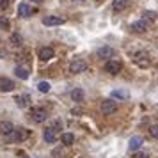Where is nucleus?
Masks as SVG:
<instances>
[{"instance_id":"f8f14e48","label":"nucleus","mask_w":158,"mask_h":158,"mask_svg":"<svg viewBox=\"0 0 158 158\" xmlns=\"http://www.w3.org/2000/svg\"><path fill=\"white\" fill-rule=\"evenodd\" d=\"M43 139L48 144H55V140H57V133H55V130L53 128H46L43 131Z\"/></svg>"},{"instance_id":"4468645a","label":"nucleus","mask_w":158,"mask_h":158,"mask_svg":"<svg viewBox=\"0 0 158 158\" xmlns=\"http://www.w3.org/2000/svg\"><path fill=\"white\" fill-rule=\"evenodd\" d=\"M13 89H15V84L9 78H0V91H2V93H9V91H13Z\"/></svg>"},{"instance_id":"7ed1b4c3","label":"nucleus","mask_w":158,"mask_h":158,"mask_svg":"<svg viewBox=\"0 0 158 158\" xmlns=\"http://www.w3.org/2000/svg\"><path fill=\"white\" fill-rule=\"evenodd\" d=\"M117 112V103L114 100H105L101 101V114L103 115H112Z\"/></svg>"},{"instance_id":"423d86ee","label":"nucleus","mask_w":158,"mask_h":158,"mask_svg":"<svg viewBox=\"0 0 158 158\" xmlns=\"http://www.w3.org/2000/svg\"><path fill=\"white\" fill-rule=\"evenodd\" d=\"M96 55H98L100 59H107V60H112V57L115 55V50L112 48V46L105 44V46H100V48L96 50Z\"/></svg>"},{"instance_id":"f3484780","label":"nucleus","mask_w":158,"mask_h":158,"mask_svg":"<svg viewBox=\"0 0 158 158\" xmlns=\"http://www.w3.org/2000/svg\"><path fill=\"white\" fill-rule=\"evenodd\" d=\"M15 73H16V77H18V78H22V80L29 78V69H27L25 66H16Z\"/></svg>"},{"instance_id":"a211bd4d","label":"nucleus","mask_w":158,"mask_h":158,"mask_svg":"<svg viewBox=\"0 0 158 158\" xmlns=\"http://www.w3.org/2000/svg\"><path fill=\"white\" fill-rule=\"evenodd\" d=\"M9 43L13 44V46H22V44H23V39H22V36H20L18 32H13V34L9 36Z\"/></svg>"},{"instance_id":"9b49d317","label":"nucleus","mask_w":158,"mask_h":158,"mask_svg":"<svg viewBox=\"0 0 158 158\" xmlns=\"http://www.w3.org/2000/svg\"><path fill=\"white\" fill-rule=\"evenodd\" d=\"M32 13H34V9L30 7L29 4H25V2H23V4L18 6V16H22V18H29Z\"/></svg>"},{"instance_id":"5701e85b","label":"nucleus","mask_w":158,"mask_h":158,"mask_svg":"<svg viewBox=\"0 0 158 158\" xmlns=\"http://www.w3.org/2000/svg\"><path fill=\"white\" fill-rule=\"evenodd\" d=\"M155 20H156V15L155 13H151V11H146L144 13V22L151 23V22H155Z\"/></svg>"},{"instance_id":"9d476101","label":"nucleus","mask_w":158,"mask_h":158,"mask_svg":"<svg viewBox=\"0 0 158 158\" xmlns=\"http://www.w3.org/2000/svg\"><path fill=\"white\" fill-rule=\"evenodd\" d=\"M131 32H135V34H144L146 30H148V22H144V20H139V22H133L131 23Z\"/></svg>"},{"instance_id":"a878e982","label":"nucleus","mask_w":158,"mask_h":158,"mask_svg":"<svg viewBox=\"0 0 158 158\" xmlns=\"http://www.w3.org/2000/svg\"><path fill=\"white\" fill-rule=\"evenodd\" d=\"M11 6V0H0V11H6Z\"/></svg>"},{"instance_id":"4be33fe9","label":"nucleus","mask_w":158,"mask_h":158,"mask_svg":"<svg viewBox=\"0 0 158 158\" xmlns=\"http://www.w3.org/2000/svg\"><path fill=\"white\" fill-rule=\"evenodd\" d=\"M0 30H11V20L7 16H0Z\"/></svg>"},{"instance_id":"f257e3e1","label":"nucleus","mask_w":158,"mask_h":158,"mask_svg":"<svg viewBox=\"0 0 158 158\" xmlns=\"http://www.w3.org/2000/svg\"><path fill=\"white\" fill-rule=\"evenodd\" d=\"M30 137V131L25 128H15V131L11 133V135H7V140L9 142H22V140H25V139H29Z\"/></svg>"},{"instance_id":"0eeeda50","label":"nucleus","mask_w":158,"mask_h":158,"mask_svg":"<svg viewBox=\"0 0 158 158\" xmlns=\"http://www.w3.org/2000/svg\"><path fill=\"white\" fill-rule=\"evenodd\" d=\"M123 69V64L119 60H107L105 62V71L110 73V75H117V73H121Z\"/></svg>"},{"instance_id":"412c9836","label":"nucleus","mask_w":158,"mask_h":158,"mask_svg":"<svg viewBox=\"0 0 158 158\" xmlns=\"http://www.w3.org/2000/svg\"><path fill=\"white\" fill-rule=\"evenodd\" d=\"M60 142L64 144V146H71L75 142V135L73 133H62L60 135Z\"/></svg>"},{"instance_id":"dca6fc26","label":"nucleus","mask_w":158,"mask_h":158,"mask_svg":"<svg viewBox=\"0 0 158 158\" xmlns=\"http://www.w3.org/2000/svg\"><path fill=\"white\" fill-rule=\"evenodd\" d=\"M128 6V0H114L112 2V9H114L115 13H119V11H124Z\"/></svg>"},{"instance_id":"c85d7f7f","label":"nucleus","mask_w":158,"mask_h":158,"mask_svg":"<svg viewBox=\"0 0 158 158\" xmlns=\"http://www.w3.org/2000/svg\"><path fill=\"white\" fill-rule=\"evenodd\" d=\"M34 2H41V0H34Z\"/></svg>"},{"instance_id":"1a4fd4ad","label":"nucleus","mask_w":158,"mask_h":158,"mask_svg":"<svg viewBox=\"0 0 158 158\" xmlns=\"http://www.w3.org/2000/svg\"><path fill=\"white\" fill-rule=\"evenodd\" d=\"M43 23L46 27H57V25H62L64 23V18H60V16H44Z\"/></svg>"},{"instance_id":"2eb2a0df","label":"nucleus","mask_w":158,"mask_h":158,"mask_svg":"<svg viewBox=\"0 0 158 158\" xmlns=\"http://www.w3.org/2000/svg\"><path fill=\"white\" fill-rule=\"evenodd\" d=\"M142 137H131V139H130V144H128V148L131 151H139L140 149V146H142Z\"/></svg>"},{"instance_id":"393cba45","label":"nucleus","mask_w":158,"mask_h":158,"mask_svg":"<svg viewBox=\"0 0 158 158\" xmlns=\"http://www.w3.org/2000/svg\"><path fill=\"white\" fill-rule=\"evenodd\" d=\"M149 135L153 137V139H156V140H158V124H153V126L149 128Z\"/></svg>"},{"instance_id":"cd10ccee","label":"nucleus","mask_w":158,"mask_h":158,"mask_svg":"<svg viewBox=\"0 0 158 158\" xmlns=\"http://www.w3.org/2000/svg\"><path fill=\"white\" fill-rule=\"evenodd\" d=\"M131 158H148V155H144V153H135Z\"/></svg>"},{"instance_id":"aec40b11","label":"nucleus","mask_w":158,"mask_h":158,"mask_svg":"<svg viewBox=\"0 0 158 158\" xmlns=\"http://www.w3.org/2000/svg\"><path fill=\"white\" fill-rule=\"evenodd\" d=\"M16 103H18V107H29V103H30V96H29V94H22V96H16Z\"/></svg>"},{"instance_id":"ddd939ff","label":"nucleus","mask_w":158,"mask_h":158,"mask_svg":"<svg viewBox=\"0 0 158 158\" xmlns=\"http://www.w3.org/2000/svg\"><path fill=\"white\" fill-rule=\"evenodd\" d=\"M13 131H15V126L9 121H0V133H2V135L7 137V135H11Z\"/></svg>"},{"instance_id":"f03ea898","label":"nucleus","mask_w":158,"mask_h":158,"mask_svg":"<svg viewBox=\"0 0 158 158\" xmlns=\"http://www.w3.org/2000/svg\"><path fill=\"white\" fill-rule=\"evenodd\" d=\"M133 62H135L139 68H148L151 64V57L148 52H137L133 55Z\"/></svg>"},{"instance_id":"6e6552de","label":"nucleus","mask_w":158,"mask_h":158,"mask_svg":"<svg viewBox=\"0 0 158 158\" xmlns=\"http://www.w3.org/2000/svg\"><path fill=\"white\" fill-rule=\"evenodd\" d=\"M37 57H39V60H50V59H53V48H50V46H43V48H39L37 50Z\"/></svg>"},{"instance_id":"b1692460","label":"nucleus","mask_w":158,"mask_h":158,"mask_svg":"<svg viewBox=\"0 0 158 158\" xmlns=\"http://www.w3.org/2000/svg\"><path fill=\"white\" fill-rule=\"evenodd\" d=\"M37 89H39L41 93H48V91H50V84H48V82H39V84H37Z\"/></svg>"},{"instance_id":"6ab92c4d","label":"nucleus","mask_w":158,"mask_h":158,"mask_svg":"<svg viewBox=\"0 0 158 158\" xmlns=\"http://www.w3.org/2000/svg\"><path fill=\"white\" fill-rule=\"evenodd\" d=\"M71 100L75 101V103H82V100H84V91H82V89H73Z\"/></svg>"},{"instance_id":"20e7f679","label":"nucleus","mask_w":158,"mask_h":158,"mask_svg":"<svg viewBox=\"0 0 158 158\" xmlns=\"http://www.w3.org/2000/svg\"><path fill=\"white\" fill-rule=\"evenodd\" d=\"M85 68H87V62L84 59H73L71 62H69V73H75V75L82 73Z\"/></svg>"},{"instance_id":"bb28decb","label":"nucleus","mask_w":158,"mask_h":158,"mask_svg":"<svg viewBox=\"0 0 158 158\" xmlns=\"http://www.w3.org/2000/svg\"><path fill=\"white\" fill-rule=\"evenodd\" d=\"M112 96H115V98H124L126 94H124V93H121V91H114V93H112Z\"/></svg>"},{"instance_id":"39448f33","label":"nucleus","mask_w":158,"mask_h":158,"mask_svg":"<svg viewBox=\"0 0 158 158\" xmlns=\"http://www.w3.org/2000/svg\"><path fill=\"white\" fill-rule=\"evenodd\" d=\"M30 117H32V121L34 123H44L46 121V117H48V114H46V110L41 107H36L30 110Z\"/></svg>"}]
</instances>
